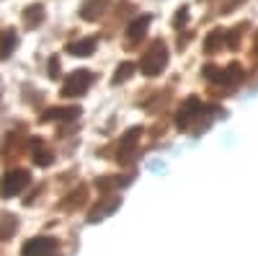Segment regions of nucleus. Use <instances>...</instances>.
Returning <instances> with one entry per match:
<instances>
[{
  "mask_svg": "<svg viewBox=\"0 0 258 256\" xmlns=\"http://www.w3.org/2000/svg\"><path fill=\"white\" fill-rule=\"evenodd\" d=\"M68 49H70V55H75V57H88V55L96 49V39H83V41H75V44H70Z\"/></svg>",
  "mask_w": 258,
  "mask_h": 256,
  "instance_id": "9d476101",
  "label": "nucleus"
},
{
  "mask_svg": "<svg viewBox=\"0 0 258 256\" xmlns=\"http://www.w3.org/2000/svg\"><path fill=\"white\" fill-rule=\"evenodd\" d=\"M165 62H168L165 44H163V41H155L153 49H147V55H145V60H142V73H145V75H158V73H163Z\"/></svg>",
  "mask_w": 258,
  "mask_h": 256,
  "instance_id": "f257e3e1",
  "label": "nucleus"
},
{
  "mask_svg": "<svg viewBox=\"0 0 258 256\" xmlns=\"http://www.w3.org/2000/svg\"><path fill=\"white\" fill-rule=\"evenodd\" d=\"M41 21H44V8H41L39 3H34V6H29L24 11V26L26 29H36Z\"/></svg>",
  "mask_w": 258,
  "mask_h": 256,
  "instance_id": "423d86ee",
  "label": "nucleus"
},
{
  "mask_svg": "<svg viewBox=\"0 0 258 256\" xmlns=\"http://www.w3.org/2000/svg\"><path fill=\"white\" fill-rule=\"evenodd\" d=\"M132 73H135V65H132V62H121V65L116 68L114 83H124L126 78H132Z\"/></svg>",
  "mask_w": 258,
  "mask_h": 256,
  "instance_id": "f8f14e48",
  "label": "nucleus"
},
{
  "mask_svg": "<svg viewBox=\"0 0 258 256\" xmlns=\"http://www.w3.org/2000/svg\"><path fill=\"white\" fill-rule=\"evenodd\" d=\"M106 6H109V0H88V3L80 8V16H83L85 21H96V18L106 11Z\"/></svg>",
  "mask_w": 258,
  "mask_h": 256,
  "instance_id": "39448f33",
  "label": "nucleus"
},
{
  "mask_svg": "<svg viewBox=\"0 0 258 256\" xmlns=\"http://www.w3.org/2000/svg\"><path fill=\"white\" fill-rule=\"evenodd\" d=\"M78 114H80L78 106H70V109H47L41 119H44V122H52V119H75Z\"/></svg>",
  "mask_w": 258,
  "mask_h": 256,
  "instance_id": "6e6552de",
  "label": "nucleus"
},
{
  "mask_svg": "<svg viewBox=\"0 0 258 256\" xmlns=\"http://www.w3.org/2000/svg\"><path fill=\"white\" fill-rule=\"evenodd\" d=\"M16 44H18L16 34H13V31H6V36L0 39V57H8V55L16 49Z\"/></svg>",
  "mask_w": 258,
  "mask_h": 256,
  "instance_id": "9b49d317",
  "label": "nucleus"
},
{
  "mask_svg": "<svg viewBox=\"0 0 258 256\" xmlns=\"http://www.w3.org/2000/svg\"><path fill=\"white\" fill-rule=\"evenodd\" d=\"M116 207H119V199H111V202H101L98 207H93V210H91L88 220H91V223H98L103 215H109V212H114Z\"/></svg>",
  "mask_w": 258,
  "mask_h": 256,
  "instance_id": "1a4fd4ad",
  "label": "nucleus"
},
{
  "mask_svg": "<svg viewBox=\"0 0 258 256\" xmlns=\"http://www.w3.org/2000/svg\"><path fill=\"white\" fill-rule=\"evenodd\" d=\"M186 13H188L186 8H181V11H178V16H176V26H183V21H186Z\"/></svg>",
  "mask_w": 258,
  "mask_h": 256,
  "instance_id": "dca6fc26",
  "label": "nucleus"
},
{
  "mask_svg": "<svg viewBox=\"0 0 258 256\" xmlns=\"http://www.w3.org/2000/svg\"><path fill=\"white\" fill-rule=\"evenodd\" d=\"M150 26V16H140V18H135L132 24L126 26V39H132V41H137L142 34H145V29Z\"/></svg>",
  "mask_w": 258,
  "mask_h": 256,
  "instance_id": "0eeeda50",
  "label": "nucleus"
},
{
  "mask_svg": "<svg viewBox=\"0 0 258 256\" xmlns=\"http://www.w3.org/2000/svg\"><path fill=\"white\" fill-rule=\"evenodd\" d=\"M137 135H140V127H135L132 132H126L124 135V140H121V150H119V156H124L126 153V147H132L135 142H137Z\"/></svg>",
  "mask_w": 258,
  "mask_h": 256,
  "instance_id": "ddd939ff",
  "label": "nucleus"
},
{
  "mask_svg": "<svg viewBox=\"0 0 258 256\" xmlns=\"http://www.w3.org/2000/svg\"><path fill=\"white\" fill-rule=\"evenodd\" d=\"M36 163H39V166H47V163H52L49 150H47V153H44V150H36Z\"/></svg>",
  "mask_w": 258,
  "mask_h": 256,
  "instance_id": "2eb2a0df",
  "label": "nucleus"
},
{
  "mask_svg": "<svg viewBox=\"0 0 258 256\" xmlns=\"http://www.w3.org/2000/svg\"><path fill=\"white\" fill-rule=\"evenodd\" d=\"M54 251H57V243L52 238H34V241H29L24 246L21 253H24V256H49Z\"/></svg>",
  "mask_w": 258,
  "mask_h": 256,
  "instance_id": "20e7f679",
  "label": "nucleus"
},
{
  "mask_svg": "<svg viewBox=\"0 0 258 256\" xmlns=\"http://www.w3.org/2000/svg\"><path fill=\"white\" fill-rule=\"evenodd\" d=\"M93 83V75L91 73H85V70H78V73H73V75H68V83L62 85V93L64 96H83V91L88 88V85Z\"/></svg>",
  "mask_w": 258,
  "mask_h": 256,
  "instance_id": "7ed1b4c3",
  "label": "nucleus"
},
{
  "mask_svg": "<svg viewBox=\"0 0 258 256\" xmlns=\"http://www.w3.org/2000/svg\"><path fill=\"white\" fill-rule=\"evenodd\" d=\"M49 70H52V78H57V70H59V65H57V57L49 62Z\"/></svg>",
  "mask_w": 258,
  "mask_h": 256,
  "instance_id": "f3484780",
  "label": "nucleus"
},
{
  "mask_svg": "<svg viewBox=\"0 0 258 256\" xmlns=\"http://www.w3.org/2000/svg\"><path fill=\"white\" fill-rule=\"evenodd\" d=\"M29 174L26 171H11V174L3 176V181H0V194L3 197H16L21 189H24L29 184Z\"/></svg>",
  "mask_w": 258,
  "mask_h": 256,
  "instance_id": "f03ea898",
  "label": "nucleus"
},
{
  "mask_svg": "<svg viewBox=\"0 0 258 256\" xmlns=\"http://www.w3.org/2000/svg\"><path fill=\"white\" fill-rule=\"evenodd\" d=\"M220 44H222V31H214V34L207 39V44H204V47H207V49H217Z\"/></svg>",
  "mask_w": 258,
  "mask_h": 256,
  "instance_id": "4468645a",
  "label": "nucleus"
}]
</instances>
